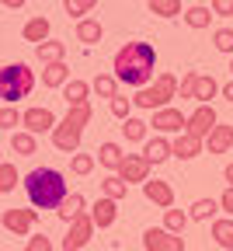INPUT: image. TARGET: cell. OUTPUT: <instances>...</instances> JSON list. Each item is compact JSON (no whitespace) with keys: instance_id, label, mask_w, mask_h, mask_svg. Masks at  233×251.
Segmentation results:
<instances>
[{"instance_id":"cell-44","label":"cell","mask_w":233,"mask_h":251,"mask_svg":"<svg viewBox=\"0 0 233 251\" xmlns=\"http://www.w3.org/2000/svg\"><path fill=\"white\" fill-rule=\"evenodd\" d=\"M216 202H219V209H226V216H233V188H226Z\"/></svg>"},{"instance_id":"cell-36","label":"cell","mask_w":233,"mask_h":251,"mask_svg":"<svg viewBox=\"0 0 233 251\" xmlns=\"http://www.w3.org/2000/svg\"><path fill=\"white\" fill-rule=\"evenodd\" d=\"M150 11L157 18H178L181 14V0H150Z\"/></svg>"},{"instance_id":"cell-18","label":"cell","mask_w":233,"mask_h":251,"mask_svg":"<svg viewBox=\"0 0 233 251\" xmlns=\"http://www.w3.org/2000/svg\"><path fill=\"white\" fill-rule=\"evenodd\" d=\"M66 80H70V67H66L63 59H56V63H42V87L56 91V87H63Z\"/></svg>"},{"instance_id":"cell-14","label":"cell","mask_w":233,"mask_h":251,"mask_svg":"<svg viewBox=\"0 0 233 251\" xmlns=\"http://www.w3.org/2000/svg\"><path fill=\"white\" fill-rule=\"evenodd\" d=\"M118 220V202L115 199H97L94 206H91V224H94V230H108L112 224Z\"/></svg>"},{"instance_id":"cell-30","label":"cell","mask_w":233,"mask_h":251,"mask_svg":"<svg viewBox=\"0 0 233 251\" xmlns=\"http://www.w3.org/2000/svg\"><path fill=\"white\" fill-rule=\"evenodd\" d=\"M91 91L97 94V98H115V94H118V80L112 77V74H97L94 80H91Z\"/></svg>"},{"instance_id":"cell-29","label":"cell","mask_w":233,"mask_h":251,"mask_svg":"<svg viewBox=\"0 0 233 251\" xmlns=\"http://www.w3.org/2000/svg\"><path fill=\"white\" fill-rule=\"evenodd\" d=\"M35 56H39L42 63H56V59H63V56H66V42L46 39V42H39V46H35Z\"/></svg>"},{"instance_id":"cell-21","label":"cell","mask_w":233,"mask_h":251,"mask_svg":"<svg viewBox=\"0 0 233 251\" xmlns=\"http://www.w3.org/2000/svg\"><path fill=\"white\" fill-rule=\"evenodd\" d=\"M122 157H125V150H122L115 140H105L101 147H97V164H101V168H108V171H118Z\"/></svg>"},{"instance_id":"cell-43","label":"cell","mask_w":233,"mask_h":251,"mask_svg":"<svg viewBox=\"0 0 233 251\" xmlns=\"http://www.w3.org/2000/svg\"><path fill=\"white\" fill-rule=\"evenodd\" d=\"M195 77L198 74H185L181 80H178V98L185 101V98H191V87H195Z\"/></svg>"},{"instance_id":"cell-13","label":"cell","mask_w":233,"mask_h":251,"mask_svg":"<svg viewBox=\"0 0 233 251\" xmlns=\"http://www.w3.org/2000/svg\"><path fill=\"white\" fill-rule=\"evenodd\" d=\"M143 196H146L153 206H160V209H171V206H174V188H171L167 181H160V178H146V181H143Z\"/></svg>"},{"instance_id":"cell-37","label":"cell","mask_w":233,"mask_h":251,"mask_svg":"<svg viewBox=\"0 0 233 251\" xmlns=\"http://www.w3.org/2000/svg\"><path fill=\"white\" fill-rule=\"evenodd\" d=\"M212 46L226 56H233V28H216L212 31Z\"/></svg>"},{"instance_id":"cell-31","label":"cell","mask_w":233,"mask_h":251,"mask_svg":"<svg viewBox=\"0 0 233 251\" xmlns=\"http://www.w3.org/2000/svg\"><path fill=\"white\" fill-rule=\"evenodd\" d=\"M146 129H150V126H146L143 119H136V115L122 119V133H125L129 143H143V140H146Z\"/></svg>"},{"instance_id":"cell-35","label":"cell","mask_w":233,"mask_h":251,"mask_svg":"<svg viewBox=\"0 0 233 251\" xmlns=\"http://www.w3.org/2000/svg\"><path fill=\"white\" fill-rule=\"evenodd\" d=\"M94 7H97V0H63V11L70 14V18H77V21L87 18Z\"/></svg>"},{"instance_id":"cell-12","label":"cell","mask_w":233,"mask_h":251,"mask_svg":"<svg viewBox=\"0 0 233 251\" xmlns=\"http://www.w3.org/2000/svg\"><path fill=\"white\" fill-rule=\"evenodd\" d=\"M21 126L31 133V136H39V133H52V126H56V115H52V108H46V105H35V108H28V112H21Z\"/></svg>"},{"instance_id":"cell-15","label":"cell","mask_w":233,"mask_h":251,"mask_svg":"<svg viewBox=\"0 0 233 251\" xmlns=\"http://www.w3.org/2000/svg\"><path fill=\"white\" fill-rule=\"evenodd\" d=\"M202 150H206V140H198L191 133H178L171 140V157H181V161H195Z\"/></svg>"},{"instance_id":"cell-26","label":"cell","mask_w":233,"mask_h":251,"mask_svg":"<svg viewBox=\"0 0 233 251\" xmlns=\"http://www.w3.org/2000/svg\"><path fill=\"white\" fill-rule=\"evenodd\" d=\"M181 18H185V25L188 28H195V31H202V28H209V21L216 18L206 4H195V7H188V11H181Z\"/></svg>"},{"instance_id":"cell-20","label":"cell","mask_w":233,"mask_h":251,"mask_svg":"<svg viewBox=\"0 0 233 251\" xmlns=\"http://www.w3.org/2000/svg\"><path fill=\"white\" fill-rule=\"evenodd\" d=\"M143 157H146V161L150 164H163V161H167V157H171V140L167 136H153V140H146V147H143Z\"/></svg>"},{"instance_id":"cell-5","label":"cell","mask_w":233,"mask_h":251,"mask_svg":"<svg viewBox=\"0 0 233 251\" xmlns=\"http://www.w3.org/2000/svg\"><path fill=\"white\" fill-rule=\"evenodd\" d=\"M174 98H178V77H174V74H157L146 87L136 91V98H132V108L157 112V108H167Z\"/></svg>"},{"instance_id":"cell-27","label":"cell","mask_w":233,"mask_h":251,"mask_svg":"<svg viewBox=\"0 0 233 251\" xmlns=\"http://www.w3.org/2000/svg\"><path fill=\"white\" fill-rule=\"evenodd\" d=\"M212 237H216L219 248L233 251V216H219V220H212Z\"/></svg>"},{"instance_id":"cell-17","label":"cell","mask_w":233,"mask_h":251,"mask_svg":"<svg viewBox=\"0 0 233 251\" xmlns=\"http://www.w3.org/2000/svg\"><path fill=\"white\" fill-rule=\"evenodd\" d=\"M206 147H209V153H226L233 147V126L216 122L212 129H209V136H206Z\"/></svg>"},{"instance_id":"cell-3","label":"cell","mask_w":233,"mask_h":251,"mask_svg":"<svg viewBox=\"0 0 233 251\" xmlns=\"http://www.w3.org/2000/svg\"><path fill=\"white\" fill-rule=\"evenodd\" d=\"M94 119V108H91V101H84V105H70V112H66L56 126H52V147L59 150V153H77L80 150V136H84V126Z\"/></svg>"},{"instance_id":"cell-45","label":"cell","mask_w":233,"mask_h":251,"mask_svg":"<svg viewBox=\"0 0 233 251\" xmlns=\"http://www.w3.org/2000/svg\"><path fill=\"white\" fill-rule=\"evenodd\" d=\"M219 94H223L226 101H233V80H230V84H219Z\"/></svg>"},{"instance_id":"cell-42","label":"cell","mask_w":233,"mask_h":251,"mask_svg":"<svg viewBox=\"0 0 233 251\" xmlns=\"http://www.w3.org/2000/svg\"><path fill=\"white\" fill-rule=\"evenodd\" d=\"M24 251H52V241H49L46 234H35V237H28Z\"/></svg>"},{"instance_id":"cell-22","label":"cell","mask_w":233,"mask_h":251,"mask_svg":"<svg viewBox=\"0 0 233 251\" xmlns=\"http://www.w3.org/2000/svg\"><path fill=\"white\" fill-rule=\"evenodd\" d=\"M49 31H52V21L39 14V18H31V21L21 28V35H24V42H35V46H39V42L49 39Z\"/></svg>"},{"instance_id":"cell-23","label":"cell","mask_w":233,"mask_h":251,"mask_svg":"<svg viewBox=\"0 0 233 251\" xmlns=\"http://www.w3.org/2000/svg\"><path fill=\"white\" fill-rule=\"evenodd\" d=\"M11 150L18 153V157H31L39 150V136H31L28 129H14L11 133Z\"/></svg>"},{"instance_id":"cell-19","label":"cell","mask_w":233,"mask_h":251,"mask_svg":"<svg viewBox=\"0 0 233 251\" xmlns=\"http://www.w3.org/2000/svg\"><path fill=\"white\" fill-rule=\"evenodd\" d=\"M77 39H80L84 46H97V42L105 39L101 21H97V18H80V21H77Z\"/></svg>"},{"instance_id":"cell-38","label":"cell","mask_w":233,"mask_h":251,"mask_svg":"<svg viewBox=\"0 0 233 251\" xmlns=\"http://www.w3.org/2000/svg\"><path fill=\"white\" fill-rule=\"evenodd\" d=\"M70 171H73V175H91V171H94V157L77 150V153L70 157Z\"/></svg>"},{"instance_id":"cell-46","label":"cell","mask_w":233,"mask_h":251,"mask_svg":"<svg viewBox=\"0 0 233 251\" xmlns=\"http://www.w3.org/2000/svg\"><path fill=\"white\" fill-rule=\"evenodd\" d=\"M0 4H4V7H14V11H18V7H24V0H0Z\"/></svg>"},{"instance_id":"cell-6","label":"cell","mask_w":233,"mask_h":251,"mask_svg":"<svg viewBox=\"0 0 233 251\" xmlns=\"http://www.w3.org/2000/svg\"><path fill=\"white\" fill-rule=\"evenodd\" d=\"M66 227H70V230H66V237H63V251H80V248L94 237V224H91V213H87V209H84L80 216H73Z\"/></svg>"},{"instance_id":"cell-40","label":"cell","mask_w":233,"mask_h":251,"mask_svg":"<svg viewBox=\"0 0 233 251\" xmlns=\"http://www.w3.org/2000/svg\"><path fill=\"white\" fill-rule=\"evenodd\" d=\"M108 105H112V115H115L118 122L132 115V98H122V94H115V98H112Z\"/></svg>"},{"instance_id":"cell-49","label":"cell","mask_w":233,"mask_h":251,"mask_svg":"<svg viewBox=\"0 0 233 251\" xmlns=\"http://www.w3.org/2000/svg\"><path fill=\"white\" fill-rule=\"evenodd\" d=\"M202 4H206V0H202Z\"/></svg>"},{"instance_id":"cell-28","label":"cell","mask_w":233,"mask_h":251,"mask_svg":"<svg viewBox=\"0 0 233 251\" xmlns=\"http://www.w3.org/2000/svg\"><path fill=\"white\" fill-rule=\"evenodd\" d=\"M216 209H219V202H216V199H195V202H191V209H188V220H195V224H206V220H212V216H216Z\"/></svg>"},{"instance_id":"cell-1","label":"cell","mask_w":233,"mask_h":251,"mask_svg":"<svg viewBox=\"0 0 233 251\" xmlns=\"http://www.w3.org/2000/svg\"><path fill=\"white\" fill-rule=\"evenodd\" d=\"M112 77L118 84H129V87H146L153 80V70H157V49L150 42H125L115 59H112Z\"/></svg>"},{"instance_id":"cell-4","label":"cell","mask_w":233,"mask_h":251,"mask_svg":"<svg viewBox=\"0 0 233 251\" xmlns=\"http://www.w3.org/2000/svg\"><path fill=\"white\" fill-rule=\"evenodd\" d=\"M31 91H35V70L28 63H7V67H0V101L4 105H18Z\"/></svg>"},{"instance_id":"cell-7","label":"cell","mask_w":233,"mask_h":251,"mask_svg":"<svg viewBox=\"0 0 233 251\" xmlns=\"http://www.w3.org/2000/svg\"><path fill=\"white\" fill-rule=\"evenodd\" d=\"M0 224H4V230H11L14 237H28L31 227L39 224V213H35V209H18V206H11V209L0 213Z\"/></svg>"},{"instance_id":"cell-9","label":"cell","mask_w":233,"mask_h":251,"mask_svg":"<svg viewBox=\"0 0 233 251\" xmlns=\"http://www.w3.org/2000/svg\"><path fill=\"white\" fill-rule=\"evenodd\" d=\"M216 122H219V115H216L212 105H198V108L185 119V133H191V136H198V140H206Z\"/></svg>"},{"instance_id":"cell-10","label":"cell","mask_w":233,"mask_h":251,"mask_svg":"<svg viewBox=\"0 0 233 251\" xmlns=\"http://www.w3.org/2000/svg\"><path fill=\"white\" fill-rule=\"evenodd\" d=\"M150 168H153V164L146 161L143 153H125L115 175H118L125 185H132V181H146V178H150Z\"/></svg>"},{"instance_id":"cell-47","label":"cell","mask_w":233,"mask_h":251,"mask_svg":"<svg viewBox=\"0 0 233 251\" xmlns=\"http://www.w3.org/2000/svg\"><path fill=\"white\" fill-rule=\"evenodd\" d=\"M223 178H226V185L233 188V164H226V171H223Z\"/></svg>"},{"instance_id":"cell-25","label":"cell","mask_w":233,"mask_h":251,"mask_svg":"<svg viewBox=\"0 0 233 251\" xmlns=\"http://www.w3.org/2000/svg\"><path fill=\"white\" fill-rule=\"evenodd\" d=\"M63 98H66V105H84L87 98H91V84L87 80H66L63 84Z\"/></svg>"},{"instance_id":"cell-2","label":"cell","mask_w":233,"mask_h":251,"mask_svg":"<svg viewBox=\"0 0 233 251\" xmlns=\"http://www.w3.org/2000/svg\"><path fill=\"white\" fill-rule=\"evenodd\" d=\"M24 192H28V202L35 209H59V202L70 196V185H66V175L56 171V168H31L24 178Z\"/></svg>"},{"instance_id":"cell-48","label":"cell","mask_w":233,"mask_h":251,"mask_svg":"<svg viewBox=\"0 0 233 251\" xmlns=\"http://www.w3.org/2000/svg\"><path fill=\"white\" fill-rule=\"evenodd\" d=\"M230 74H233V56H230Z\"/></svg>"},{"instance_id":"cell-33","label":"cell","mask_w":233,"mask_h":251,"mask_svg":"<svg viewBox=\"0 0 233 251\" xmlns=\"http://www.w3.org/2000/svg\"><path fill=\"white\" fill-rule=\"evenodd\" d=\"M18 185H21V175H18V168H14V164H4V161H0V196L14 192Z\"/></svg>"},{"instance_id":"cell-41","label":"cell","mask_w":233,"mask_h":251,"mask_svg":"<svg viewBox=\"0 0 233 251\" xmlns=\"http://www.w3.org/2000/svg\"><path fill=\"white\" fill-rule=\"evenodd\" d=\"M209 11L216 18H233V0H209Z\"/></svg>"},{"instance_id":"cell-16","label":"cell","mask_w":233,"mask_h":251,"mask_svg":"<svg viewBox=\"0 0 233 251\" xmlns=\"http://www.w3.org/2000/svg\"><path fill=\"white\" fill-rule=\"evenodd\" d=\"M219 94V80L212 74H198L195 77V87H191V101L198 105H212V98Z\"/></svg>"},{"instance_id":"cell-8","label":"cell","mask_w":233,"mask_h":251,"mask_svg":"<svg viewBox=\"0 0 233 251\" xmlns=\"http://www.w3.org/2000/svg\"><path fill=\"white\" fill-rule=\"evenodd\" d=\"M143 248L146 251H185V237L163 230V227H150V230H143Z\"/></svg>"},{"instance_id":"cell-34","label":"cell","mask_w":233,"mask_h":251,"mask_svg":"<svg viewBox=\"0 0 233 251\" xmlns=\"http://www.w3.org/2000/svg\"><path fill=\"white\" fill-rule=\"evenodd\" d=\"M185 227H188V213H181V209H163V230H171V234H185Z\"/></svg>"},{"instance_id":"cell-11","label":"cell","mask_w":233,"mask_h":251,"mask_svg":"<svg viewBox=\"0 0 233 251\" xmlns=\"http://www.w3.org/2000/svg\"><path fill=\"white\" fill-rule=\"evenodd\" d=\"M185 119H188V115H185L181 108L167 105V108H157V112H153V122H146V126H153L157 133L167 136V133H185Z\"/></svg>"},{"instance_id":"cell-39","label":"cell","mask_w":233,"mask_h":251,"mask_svg":"<svg viewBox=\"0 0 233 251\" xmlns=\"http://www.w3.org/2000/svg\"><path fill=\"white\" fill-rule=\"evenodd\" d=\"M14 126H21V112L14 105H4V108H0V129H11L14 133Z\"/></svg>"},{"instance_id":"cell-24","label":"cell","mask_w":233,"mask_h":251,"mask_svg":"<svg viewBox=\"0 0 233 251\" xmlns=\"http://www.w3.org/2000/svg\"><path fill=\"white\" fill-rule=\"evenodd\" d=\"M84 206H87V199H84L80 192H70V196H66V199L59 202V209H56V216L63 220V224H70V220H73V216H80V213H84Z\"/></svg>"},{"instance_id":"cell-32","label":"cell","mask_w":233,"mask_h":251,"mask_svg":"<svg viewBox=\"0 0 233 251\" xmlns=\"http://www.w3.org/2000/svg\"><path fill=\"white\" fill-rule=\"evenodd\" d=\"M101 192H105V199H125V192H129V185L118 178V175H105L101 178Z\"/></svg>"}]
</instances>
